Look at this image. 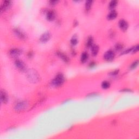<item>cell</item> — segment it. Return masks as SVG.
<instances>
[{
  "mask_svg": "<svg viewBox=\"0 0 139 139\" xmlns=\"http://www.w3.org/2000/svg\"><path fill=\"white\" fill-rule=\"evenodd\" d=\"M27 75L30 81L32 83H37L40 81V75L35 70L33 69L28 70L27 72Z\"/></svg>",
  "mask_w": 139,
  "mask_h": 139,
  "instance_id": "6da1fadb",
  "label": "cell"
},
{
  "mask_svg": "<svg viewBox=\"0 0 139 139\" xmlns=\"http://www.w3.org/2000/svg\"><path fill=\"white\" fill-rule=\"evenodd\" d=\"M65 81V78L62 74H58L53 80L52 84L56 87L60 86L64 83Z\"/></svg>",
  "mask_w": 139,
  "mask_h": 139,
  "instance_id": "7a4b0ae2",
  "label": "cell"
},
{
  "mask_svg": "<svg viewBox=\"0 0 139 139\" xmlns=\"http://www.w3.org/2000/svg\"><path fill=\"white\" fill-rule=\"evenodd\" d=\"M28 107V104L26 102H20L16 104L15 109L17 111H21L25 110Z\"/></svg>",
  "mask_w": 139,
  "mask_h": 139,
  "instance_id": "3957f363",
  "label": "cell"
},
{
  "mask_svg": "<svg viewBox=\"0 0 139 139\" xmlns=\"http://www.w3.org/2000/svg\"><path fill=\"white\" fill-rule=\"evenodd\" d=\"M115 57V53L113 51L109 50L107 51L105 53V54L104 55V59L106 60L107 61H110L114 59Z\"/></svg>",
  "mask_w": 139,
  "mask_h": 139,
  "instance_id": "277c9868",
  "label": "cell"
},
{
  "mask_svg": "<svg viewBox=\"0 0 139 139\" xmlns=\"http://www.w3.org/2000/svg\"><path fill=\"white\" fill-rule=\"evenodd\" d=\"M1 100L4 104H6L8 101V96L4 90H1Z\"/></svg>",
  "mask_w": 139,
  "mask_h": 139,
  "instance_id": "5b68a950",
  "label": "cell"
},
{
  "mask_svg": "<svg viewBox=\"0 0 139 139\" xmlns=\"http://www.w3.org/2000/svg\"><path fill=\"white\" fill-rule=\"evenodd\" d=\"M11 6V1H4L1 7V11L2 13L8 9H9L10 7Z\"/></svg>",
  "mask_w": 139,
  "mask_h": 139,
  "instance_id": "8992f818",
  "label": "cell"
},
{
  "mask_svg": "<svg viewBox=\"0 0 139 139\" xmlns=\"http://www.w3.org/2000/svg\"><path fill=\"white\" fill-rule=\"evenodd\" d=\"M50 38H51V34H49V32H46V33H45L44 34H43L41 36L40 40V41L42 42H46L49 40Z\"/></svg>",
  "mask_w": 139,
  "mask_h": 139,
  "instance_id": "52a82bcc",
  "label": "cell"
},
{
  "mask_svg": "<svg viewBox=\"0 0 139 139\" xmlns=\"http://www.w3.org/2000/svg\"><path fill=\"white\" fill-rule=\"evenodd\" d=\"M9 54L12 57H17L21 54V51L19 49H13L10 51Z\"/></svg>",
  "mask_w": 139,
  "mask_h": 139,
  "instance_id": "ba28073f",
  "label": "cell"
},
{
  "mask_svg": "<svg viewBox=\"0 0 139 139\" xmlns=\"http://www.w3.org/2000/svg\"><path fill=\"white\" fill-rule=\"evenodd\" d=\"M119 27L120 28L123 30H127L128 25L125 20H121L119 21Z\"/></svg>",
  "mask_w": 139,
  "mask_h": 139,
  "instance_id": "9c48e42d",
  "label": "cell"
},
{
  "mask_svg": "<svg viewBox=\"0 0 139 139\" xmlns=\"http://www.w3.org/2000/svg\"><path fill=\"white\" fill-rule=\"evenodd\" d=\"M15 64L16 65V66L19 69L21 70H24L25 69V64L22 62L21 60H17L15 61Z\"/></svg>",
  "mask_w": 139,
  "mask_h": 139,
  "instance_id": "30bf717a",
  "label": "cell"
},
{
  "mask_svg": "<svg viewBox=\"0 0 139 139\" xmlns=\"http://www.w3.org/2000/svg\"><path fill=\"white\" fill-rule=\"evenodd\" d=\"M46 18L47 20L49 21H53L55 19V14L53 11H49L47 12V15H46Z\"/></svg>",
  "mask_w": 139,
  "mask_h": 139,
  "instance_id": "8fae6325",
  "label": "cell"
},
{
  "mask_svg": "<svg viewBox=\"0 0 139 139\" xmlns=\"http://www.w3.org/2000/svg\"><path fill=\"white\" fill-rule=\"evenodd\" d=\"M14 32L15 34H16V35L20 39H26V38L25 34H24L23 32H21V30H19V29H16V30H15Z\"/></svg>",
  "mask_w": 139,
  "mask_h": 139,
  "instance_id": "7c38bea8",
  "label": "cell"
},
{
  "mask_svg": "<svg viewBox=\"0 0 139 139\" xmlns=\"http://www.w3.org/2000/svg\"><path fill=\"white\" fill-rule=\"evenodd\" d=\"M117 15V14L116 13V11H111L109 14H108L107 18L108 20H114L116 18Z\"/></svg>",
  "mask_w": 139,
  "mask_h": 139,
  "instance_id": "4fadbf2b",
  "label": "cell"
},
{
  "mask_svg": "<svg viewBox=\"0 0 139 139\" xmlns=\"http://www.w3.org/2000/svg\"><path fill=\"white\" fill-rule=\"evenodd\" d=\"M57 56H59L60 58H61L63 61H65V62H68V60H69V59H68V56H67L66 55L64 54V53H63L58 52L57 53Z\"/></svg>",
  "mask_w": 139,
  "mask_h": 139,
  "instance_id": "5bb4252c",
  "label": "cell"
},
{
  "mask_svg": "<svg viewBox=\"0 0 139 139\" xmlns=\"http://www.w3.org/2000/svg\"><path fill=\"white\" fill-rule=\"evenodd\" d=\"M99 51V47L97 45H94L91 47V53L92 56H96L98 54Z\"/></svg>",
  "mask_w": 139,
  "mask_h": 139,
  "instance_id": "9a60e30c",
  "label": "cell"
},
{
  "mask_svg": "<svg viewBox=\"0 0 139 139\" xmlns=\"http://www.w3.org/2000/svg\"><path fill=\"white\" fill-rule=\"evenodd\" d=\"M87 59H88V54L86 52L83 53L81 56V58H80L82 62L85 63V61L87 60Z\"/></svg>",
  "mask_w": 139,
  "mask_h": 139,
  "instance_id": "2e32d148",
  "label": "cell"
},
{
  "mask_svg": "<svg viewBox=\"0 0 139 139\" xmlns=\"http://www.w3.org/2000/svg\"><path fill=\"white\" fill-rule=\"evenodd\" d=\"M93 39L92 37H89L87 39V42H86V46L88 47H90L92 46V44H93Z\"/></svg>",
  "mask_w": 139,
  "mask_h": 139,
  "instance_id": "e0dca14e",
  "label": "cell"
},
{
  "mask_svg": "<svg viewBox=\"0 0 139 139\" xmlns=\"http://www.w3.org/2000/svg\"><path fill=\"white\" fill-rule=\"evenodd\" d=\"M102 87L104 89H107L109 88L110 86V84L109 82H108L107 81H104L102 82Z\"/></svg>",
  "mask_w": 139,
  "mask_h": 139,
  "instance_id": "ac0fdd59",
  "label": "cell"
},
{
  "mask_svg": "<svg viewBox=\"0 0 139 139\" xmlns=\"http://www.w3.org/2000/svg\"><path fill=\"white\" fill-rule=\"evenodd\" d=\"M117 2L116 1H112L110 2L109 4V7L110 9H113L117 5Z\"/></svg>",
  "mask_w": 139,
  "mask_h": 139,
  "instance_id": "d6986e66",
  "label": "cell"
},
{
  "mask_svg": "<svg viewBox=\"0 0 139 139\" xmlns=\"http://www.w3.org/2000/svg\"><path fill=\"white\" fill-rule=\"evenodd\" d=\"M92 2H93V1H86V3H85V8H86V9L88 11V10H89L90 9L91 7Z\"/></svg>",
  "mask_w": 139,
  "mask_h": 139,
  "instance_id": "ffe728a7",
  "label": "cell"
},
{
  "mask_svg": "<svg viewBox=\"0 0 139 139\" xmlns=\"http://www.w3.org/2000/svg\"><path fill=\"white\" fill-rule=\"evenodd\" d=\"M71 43L73 45H75L78 43V40H77V39L75 37H73V38H72L71 39Z\"/></svg>",
  "mask_w": 139,
  "mask_h": 139,
  "instance_id": "44dd1931",
  "label": "cell"
},
{
  "mask_svg": "<svg viewBox=\"0 0 139 139\" xmlns=\"http://www.w3.org/2000/svg\"><path fill=\"white\" fill-rule=\"evenodd\" d=\"M138 61L137 60L133 63V64L130 66V68H131V69H134V68H135L137 66H138Z\"/></svg>",
  "mask_w": 139,
  "mask_h": 139,
  "instance_id": "7402d4cb",
  "label": "cell"
},
{
  "mask_svg": "<svg viewBox=\"0 0 139 139\" xmlns=\"http://www.w3.org/2000/svg\"><path fill=\"white\" fill-rule=\"evenodd\" d=\"M115 49L117 51H120L122 49V46L120 44H117L115 46Z\"/></svg>",
  "mask_w": 139,
  "mask_h": 139,
  "instance_id": "603a6c76",
  "label": "cell"
},
{
  "mask_svg": "<svg viewBox=\"0 0 139 139\" xmlns=\"http://www.w3.org/2000/svg\"><path fill=\"white\" fill-rule=\"evenodd\" d=\"M134 47H132V48H130V49H128L127 50V51H124V52H123V53H122V54H126V53H129V52H131V51H133V49H134Z\"/></svg>",
  "mask_w": 139,
  "mask_h": 139,
  "instance_id": "cb8c5ba5",
  "label": "cell"
},
{
  "mask_svg": "<svg viewBox=\"0 0 139 139\" xmlns=\"http://www.w3.org/2000/svg\"><path fill=\"white\" fill-rule=\"evenodd\" d=\"M49 2H50V3H51V4H52V5H54V4H56V3H57V2H58L57 1H50Z\"/></svg>",
  "mask_w": 139,
  "mask_h": 139,
  "instance_id": "d4e9b609",
  "label": "cell"
}]
</instances>
